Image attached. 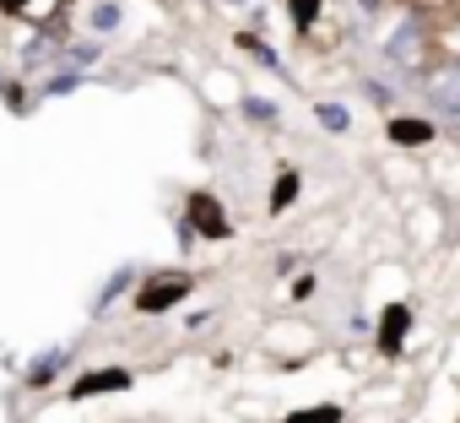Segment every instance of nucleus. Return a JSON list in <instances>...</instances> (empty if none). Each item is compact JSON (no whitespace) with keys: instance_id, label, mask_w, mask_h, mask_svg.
I'll use <instances>...</instances> for the list:
<instances>
[{"instance_id":"1","label":"nucleus","mask_w":460,"mask_h":423,"mask_svg":"<svg viewBox=\"0 0 460 423\" xmlns=\"http://www.w3.org/2000/svg\"><path fill=\"white\" fill-rule=\"evenodd\" d=\"M195 283L184 277V272H157V277H146V288L136 293V310L141 315H157V310H173L184 293H190Z\"/></svg>"},{"instance_id":"2","label":"nucleus","mask_w":460,"mask_h":423,"mask_svg":"<svg viewBox=\"0 0 460 423\" xmlns=\"http://www.w3.org/2000/svg\"><path fill=\"white\" fill-rule=\"evenodd\" d=\"M190 229L206 239H227V212L217 195H190Z\"/></svg>"},{"instance_id":"3","label":"nucleus","mask_w":460,"mask_h":423,"mask_svg":"<svg viewBox=\"0 0 460 423\" xmlns=\"http://www.w3.org/2000/svg\"><path fill=\"white\" fill-rule=\"evenodd\" d=\"M130 385V374L125 369H87L76 385H71V396L82 401V396H98V391H125Z\"/></svg>"},{"instance_id":"4","label":"nucleus","mask_w":460,"mask_h":423,"mask_svg":"<svg viewBox=\"0 0 460 423\" xmlns=\"http://www.w3.org/2000/svg\"><path fill=\"white\" fill-rule=\"evenodd\" d=\"M406 326H411V310H406V304H390V310H385V320H379V347H385V353H401Z\"/></svg>"},{"instance_id":"5","label":"nucleus","mask_w":460,"mask_h":423,"mask_svg":"<svg viewBox=\"0 0 460 423\" xmlns=\"http://www.w3.org/2000/svg\"><path fill=\"white\" fill-rule=\"evenodd\" d=\"M390 141L422 147V141H433V120H390Z\"/></svg>"},{"instance_id":"6","label":"nucleus","mask_w":460,"mask_h":423,"mask_svg":"<svg viewBox=\"0 0 460 423\" xmlns=\"http://www.w3.org/2000/svg\"><path fill=\"white\" fill-rule=\"evenodd\" d=\"M433 109L438 114H460V76H438L433 82Z\"/></svg>"},{"instance_id":"7","label":"nucleus","mask_w":460,"mask_h":423,"mask_svg":"<svg viewBox=\"0 0 460 423\" xmlns=\"http://www.w3.org/2000/svg\"><path fill=\"white\" fill-rule=\"evenodd\" d=\"M288 423H341V407H336V401H320V407H304V412H293Z\"/></svg>"},{"instance_id":"8","label":"nucleus","mask_w":460,"mask_h":423,"mask_svg":"<svg viewBox=\"0 0 460 423\" xmlns=\"http://www.w3.org/2000/svg\"><path fill=\"white\" fill-rule=\"evenodd\" d=\"M293 195H298V174L288 168V174L277 179V190H271V212H288V206H293Z\"/></svg>"},{"instance_id":"9","label":"nucleus","mask_w":460,"mask_h":423,"mask_svg":"<svg viewBox=\"0 0 460 423\" xmlns=\"http://www.w3.org/2000/svg\"><path fill=\"white\" fill-rule=\"evenodd\" d=\"M314 114H320V125H325V130H347V125H352V114H347L341 104H320Z\"/></svg>"},{"instance_id":"10","label":"nucleus","mask_w":460,"mask_h":423,"mask_svg":"<svg viewBox=\"0 0 460 423\" xmlns=\"http://www.w3.org/2000/svg\"><path fill=\"white\" fill-rule=\"evenodd\" d=\"M288 12H293V22H298V28H314V17H320V0H288Z\"/></svg>"},{"instance_id":"11","label":"nucleus","mask_w":460,"mask_h":423,"mask_svg":"<svg viewBox=\"0 0 460 423\" xmlns=\"http://www.w3.org/2000/svg\"><path fill=\"white\" fill-rule=\"evenodd\" d=\"M114 22H119V6H114V0H103V6L93 12V28H98V33H109Z\"/></svg>"},{"instance_id":"12","label":"nucleus","mask_w":460,"mask_h":423,"mask_svg":"<svg viewBox=\"0 0 460 423\" xmlns=\"http://www.w3.org/2000/svg\"><path fill=\"white\" fill-rule=\"evenodd\" d=\"M244 109H250V114H255V120H271V114H277V109H271V104H261V98H250V104H244Z\"/></svg>"},{"instance_id":"13","label":"nucleus","mask_w":460,"mask_h":423,"mask_svg":"<svg viewBox=\"0 0 460 423\" xmlns=\"http://www.w3.org/2000/svg\"><path fill=\"white\" fill-rule=\"evenodd\" d=\"M0 12H6V17H22V12H28V0H0Z\"/></svg>"}]
</instances>
